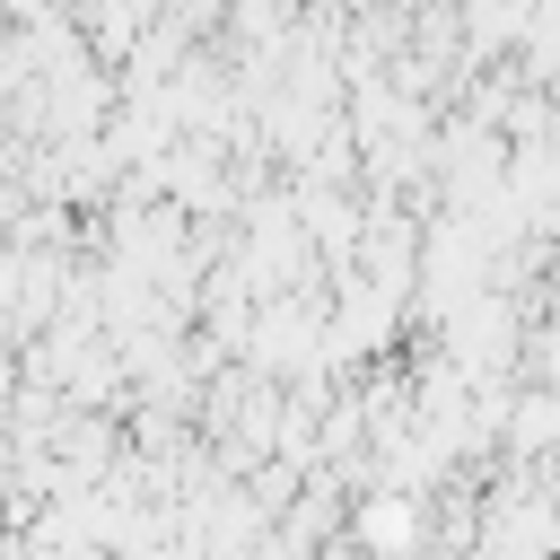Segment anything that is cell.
<instances>
[{
	"label": "cell",
	"instance_id": "obj_1",
	"mask_svg": "<svg viewBox=\"0 0 560 560\" xmlns=\"http://www.w3.org/2000/svg\"><path fill=\"white\" fill-rule=\"evenodd\" d=\"M350 542H359L368 560H402V551H420V499H411V490L368 499V508L350 516Z\"/></svg>",
	"mask_w": 560,
	"mask_h": 560
}]
</instances>
